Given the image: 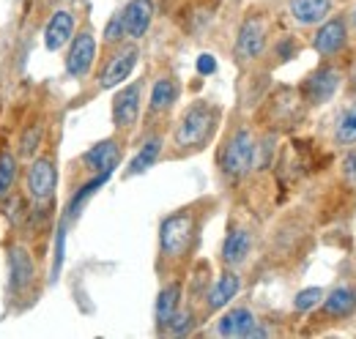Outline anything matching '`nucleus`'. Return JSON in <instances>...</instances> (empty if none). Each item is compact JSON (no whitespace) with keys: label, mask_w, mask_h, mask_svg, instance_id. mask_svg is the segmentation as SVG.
<instances>
[{"label":"nucleus","mask_w":356,"mask_h":339,"mask_svg":"<svg viewBox=\"0 0 356 339\" xmlns=\"http://www.w3.org/2000/svg\"><path fill=\"white\" fill-rule=\"evenodd\" d=\"M214 200H195L178 211L168 213L159 224V271H176L195 254L200 244V230L211 216Z\"/></svg>","instance_id":"1"},{"label":"nucleus","mask_w":356,"mask_h":339,"mask_svg":"<svg viewBox=\"0 0 356 339\" xmlns=\"http://www.w3.org/2000/svg\"><path fill=\"white\" fill-rule=\"evenodd\" d=\"M58 197V154L52 148L39 151L22 167V200H25V222L39 230L52 216Z\"/></svg>","instance_id":"2"},{"label":"nucleus","mask_w":356,"mask_h":339,"mask_svg":"<svg viewBox=\"0 0 356 339\" xmlns=\"http://www.w3.org/2000/svg\"><path fill=\"white\" fill-rule=\"evenodd\" d=\"M42 254H36V249L31 247L28 238H17L8 247V282H6V296H8V306L14 312H25L31 309L44 288L42 279Z\"/></svg>","instance_id":"3"},{"label":"nucleus","mask_w":356,"mask_h":339,"mask_svg":"<svg viewBox=\"0 0 356 339\" xmlns=\"http://www.w3.org/2000/svg\"><path fill=\"white\" fill-rule=\"evenodd\" d=\"M222 121V107L206 99L192 101L173 129V156H192L211 145Z\"/></svg>","instance_id":"4"},{"label":"nucleus","mask_w":356,"mask_h":339,"mask_svg":"<svg viewBox=\"0 0 356 339\" xmlns=\"http://www.w3.org/2000/svg\"><path fill=\"white\" fill-rule=\"evenodd\" d=\"M258 165V137L250 126H233L217 151V167L227 183L244 181Z\"/></svg>","instance_id":"5"},{"label":"nucleus","mask_w":356,"mask_h":339,"mask_svg":"<svg viewBox=\"0 0 356 339\" xmlns=\"http://www.w3.org/2000/svg\"><path fill=\"white\" fill-rule=\"evenodd\" d=\"M137 58H140L137 44L124 42L121 47L110 49L104 66H102L99 74H96V88H99V90H113V88H118V85H124L129 80V74L134 72V66H137Z\"/></svg>","instance_id":"6"},{"label":"nucleus","mask_w":356,"mask_h":339,"mask_svg":"<svg viewBox=\"0 0 356 339\" xmlns=\"http://www.w3.org/2000/svg\"><path fill=\"white\" fill-rule=\"evenodd\" d=\"M93 63H96V36L86 25L72 36V42L66 44V58H63L66 77L69 80H86L93 72Z\"/></svg>","instance_id":"7"},{"label":"nucleus","mask_w":356,"mask_h":339,"mask_svg":"<svg viewBox=\"0 0 356 339\" xmlns=\"http://www.w3.org/2000/svg\"><path fill=\"white\" fill-rule=\"evenodd\" d=\"M124 156V142L118 137H107L96 145H90L88 151L80 156V162H74V170H80L83 175H113V170L121 165Z\"/></svg>","instance_id":"8"},{"label":"nucleus","mask_w":356,"mask_h":339,"mask_svg":"<svg viewBox=\"0 0 356 339\" xmlns=\"http://www.w3.org/2000/svg\"><path fill=\"white\" fill-rule=\"evenodd\" d=\"M268 42V22L264 14H247L238 36H236V60L238 63H252L266 52Z\"/></svg>","instance_id":"9"},{"label":"nucleus","mask_w":356,"mask_h":339,"mask_svg":"<svg viewBox=\"0 0 356 339\" xmlns=\"http://www.w3.org/2000/svg\"><path fill=\"white\" fill-rule=\"evenodd\" d=\"M140 107H143V83L134 80V83L124 85L113 96V126H115V134H121V137L132 134L137 121H140Z\"/></svg>","instance_id":"10"},{"label":"nucleus","mask_w":356,"mask_h":339,"mask_svg":"<svg viewBox=\"0 0 356 339\" xmlns=\"http://www.w3.org/2000/svg\"><path fill=\"white\" fill-rule=\"evenodd\" d=\"M340 83H343L340 69H334V66L323 63V66H318L315 72H310V74L305 77V83L299 85V96L305 99V104L318 107V104L332 101V96L337 93Z\"/></svg>","instance_id":"11"},{"label":"nucleus","mask_w":356,"mask_h":339,"mask_svg":"<svg viewBox=\"0 0 356 339\" xmlns=\"http://www.w3.org/2000/svg\"><path fill=\"white\" fill-rule=\"evenodd\" d=\"M348 44V25L343 17H326L321 22V28L315 31L312 36V49L321 55V58H334L346 49Z\"/></svg>","instance_id":"12"},{"label":"nucleus","mask_w":356,"mask_h":339,"mask_svg":"<svg viewBox=\"0 0 356 339\" xmlns=\"http://www.w3.org/2000/svg\"><path fill=\"white\" fill-rule=\"evenodd\" d=\"M22 183V159L8 140H0V206H6Z\"/></svg>","instance_id":"13"},{"label":"nucleus","mask_w":356,"mask_h":339,"mask_svg":"<svg viewBox=\"0 0 356 339\" xmlns=\"http://www.w3.org/2000/svg\"><path fill=\"white\" fill-rule=\"evenodd\" d=\"M181 99V83L176 74H162L151 85V99H148V118H165L176 101Z\"/></svg>","instance_id":"14"},{"label":"nucleus","mask_w":356,"mask_h":339,"mask_svg":"<svg viewBox=\"0 0 356 339\" xmlns=\"http://www.w3.org/2000/svg\"><path fill=\"white\" fill-rule=\"evenodd\" d=\"M154 14H156L154 0H129V3L121 8L124 28H127V39H132V42L145 39V33L151 31Z\"/></svg>","instance_id":"15"},{"label":"nucleus","mask_w":356,"mask_h":339,"mask_svg":"<svg viewBox=\"0 0 356 339\" xmlns=\"http://www.w3.org/2000/svg\"><path fill=\"white\" fill-rule=\"evenodd\" d=\"M252 247H255V238H252V233L247 227H230L222 241V252H220L222 265L225 268L244 265L250 260V254H252Z\"/></svg>","instance_id":"16"},{"label":"nucleus","mask_w":356,"mask_h":339,"mask_svg":"<svg viewBox=\"0 0 356 339\" xmlns=\"http://www.w3.org/2000/svg\"><path fill=\"white\" fill-rule=\"evenodd\" d=\"M74 36V14L69 8H55L44 25V47L47 52H60Z\"/></svg>","instance_id":"17"},{"label":"nucleus","mask_w":356,"mask_h":339,"mask_svg":"<svg viewBox=\"0 0 356 339\" xmlns=\"http://www.w3.org/2000/svg\"><path fill=\"white\" fill-rule=\"evenodd\" d=\"M181 296H184V282L181 279H170L162 285L159 296H156V304H154V320H156V331L165 334L173 315L178 312L181 306Z\"/></svg>","instance_id":"18"},{"label":"nucleus","mask_w":356,"mask_h":339,"mask_svg":"<svg viewBox=\"0 0 356 339\" xmlns=\"http://www.w3.org/2000/svg\"><path fill=\"white\" fill-rule=\"evenodd\" d=\"M258 323H261V320L255 317L252 309H247V306H233L230 312H225L222 317L217 320V334L227 339L252 337V331H255Z\"/></svg>","instance_id":"19"},{"label":"nucleus","mask_w":356,"mask_h":339,"mask_svg":"<svg viewBox=\"0 0 356 339\" xmlns=\"http://www.w3.org/2000/svg\"><path fill=\"white\" fill-rule=\"evenodd\" d=\"M241 290V276L236 268H225L220 274V279L211 285V290H206V312H217V309H225L233 298L238 296Z\"/></svg>","instance_id":"20"},{"label":"nucleus","mask_w":356,"mask_h":339,"mask_svg":"<svg viewBox=\"0 0 356 339\" xmlns=\"http://www.w3.org/2000/svg\"><path fill=\"white\" fill-rule=\"evenodd\" d=\"M44 134H47L44 118H42V113H36V115L22 126L19 137H17V142H14V148H17V154H19L22 162H28L31 156H36V154L42 151V145H44Z\"/></svg>","instance_id":"21"},{"label":"nucleus","mask_w":356,"mask_h":339,"mask_svg":"<svg viewBox=\"0 0 356 339\" xmlns=\"http://www.w3.org/2000/svg\"><path fill=\"white\" fill-rule=\"evenodd\" d=\"M334 8V0H288V11L299 25H321Z\"/></svg>","instance_id":"22"},{"label":"nucleus","mask_w":356,"mask_h":339,"mask_svg":"<svg viewBox=\"0 0 356 339\" xmlns=\"http://www.w3.org/2000/svg\"><path fill=\"white\" fill-rule=\"evenodd\" d=\"M321 309L329 317H348L356 312V288L354 285H340L332 293L321 298Z\"/></svg>","instance_id":"23"},{"label":"nucleus","mask_w":356,"mask_h":339,"mask_svg":"<svg viewBox=\"0 0 356 339\" xmlns=\"http://www.w3.org/2000/svg\"><path fill=\"white\" fill-rule=\"evenodd\" d=\"M162 145H165V134H151L145 142H143V148L137 151V156H134L132 162H129V167L124 172V178H134V175H143L145 170H151L156 162H159V156H162Z\"/></svg>","instance_id":"24"},{"label":"nucleus","mask_w":356,"mask_h":339,"mask_svg":"<svg viewBox=\"0 0 356 339\" xmlns=\"http://www.w3.org/2000/svg\"><path fill=\"white\" fill-rule=\"evenodd\" d=\"M332 137H334V145H340V148L356 145V101L354 104H348V107L337 115Z\"/></svg>","instance_id":"25"},{"label":"nucleus","mask_w":356,"mask_h":339,"mask_svg":"<svg viewBox=\"0 0 356 339\" xmlns=\"http://www.w3.org/2000/svg\"><path fill=\"white\" fill-rule=\"evenodd\" d=\"M124 42H127V28H124V17H121V11H118V14H113V17L107 19L104 33H102V44H104V49L110 52V49L121 47Z\"/></svg>","instance_id":"26"},{"label":"nucleus","mask_w":356,"mask_h":339,"mask_svg":"<svg viewBox=\"0 0 356 339\" xmlns=\"http://www.w3.org/2000/svg\"><path fill=\"white\" fill-rule=\"evenodd\" d=\"M192 326H195V306H178V312L173 315V320H170V326H168L165 334L184 337V334L192 331Z\"/></svg>","instance_id":"27"},{"label":"nucleus","mask_w":356,"mask_h":339,"mask_svg":"<svg viewBox=\"0 0 356 339\" xmlns=\"http://www.w3.org/2000/svg\"><path fill=\"white\" fill-rule=\"evenodd\" d=\"M326 296L321 288H307V290H302L299 296L293 298V309L296 312H310V309H315L318 304H321V298Z\"/></svg>","instance_id":"28"},{"label":"nucleus","mask_w":356,"mask_h":339,"mask_svg":"<svg viewBox=\"0 0 356 339\" xmlns=\"http://www.w3.org/2000/svg\"><path fill=\"white\" fill-rule=\"evenodd\" d=\"M296 49H299V47H296V42H293L291 36H285V39H280V42H277V47H274V55H277L280 60H291V58L296 55Z\"/></svg>","instance_id":"29"},{"label":"nucleus","mask_w":356,"mask_h":339,"mask_svg":"<svg viewBox=\"0 0 356 339\" xmlns=\"http://www.w3.org/2000/svg\"><path fill=\"white\" fill-rule=\"evenodd\" d=\"M214 72H217V58L209 55V52H203V55L197 58V74L209 77V74H214Z\"/></svg>","instance_id":"30"},{"label":"nucleus","mask_w":356,"mask_h":339,"mask_svg":"<svg viewBox=\"0 0 356 339\" xmlns=\"http://www.w3.org/2000/svg\"><path fill=\"white\" fill-rule=\"evenodd\" d=\"M343 175H346V181L356 189V151H351V154L343 159Z\"/></svg>","instance_id":"31"},{"label":"nucleus","mask_w":356,"mask_h":339,"mask_svg":"<svg viewBox=\"0 0 356 339\" xmlns=\"http://www.w3.org/2000/svg\"><path fill=\"white\" fill-rule=\"evenodd\" d=\"M348 88H351V93H356V63L351 69V74H348Z\"/></svg>","instance_id":"32"},{"label":"nucleus","mask_w":356,"mask_h":339,"mask_svg":"<svg viewBox=\"0 0 356 339\" xmlns=\"http://www.w3.org/2000/svg\"><path fill=\"white\" fill-rule=\"evenodd\" d=\"M354 25H356V8H354Z\"/></svg>","instance_id":"33"}]
</instances>
